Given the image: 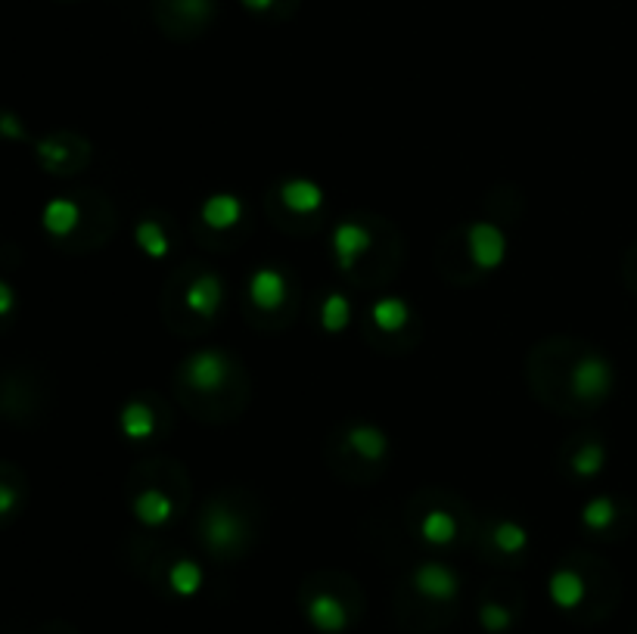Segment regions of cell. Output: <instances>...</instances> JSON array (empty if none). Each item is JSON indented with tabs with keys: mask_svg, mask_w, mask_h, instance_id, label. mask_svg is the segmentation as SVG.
<instances>
[{
	"mask_svg": "<svg viewBox=\"0 0 637 634\" xmlns=\"http://www.w3.org/2000/svg\"><path fill=\"white\" fill-rule=\"evenodd\" d=\"M526 386L547 411L560 417H591L613 395L616 370L588 339L547 336L526 355Z\"/></svg>",
	"mask_w": 637,
	"mask_h": 634,
	"instance_id": "cell-1",
	"label": "cell"
},
{
	"mask_svg": "<svg viewBox=\"0 0 637 634\" xmlns=\"http://www.w3.org/2000/svg\"><path fill=\"white\" fill-rule=\"evenodd\" d=\"M171 395L187 417L221 426L246 414L252 401V380L246 364L234 352L202 345L171 373Z\"/></svg>",
	"mask_w": 637,
	"mask_h": 634,
	"instance_id": "cell-2",
	"label": "cell"
},
{
	"mask_svg": "<svg viewBox=\"0 0 637 634\" xmlns=\"http://www.w3.org/2000/svg\"><path fill=\"white\" fill-rule=\"evenodd\" d=\"M333 262L355 290L383 293L404 268L401 230L373 212H355L333 227Z\"/></svg>",
	"mask_w": 637,
	"mask_h": 634,
	"instance_id": "cell-3",
	"label": "cell"
},
{
	"mask_svg": "<svg viewBox=\"0 0 637 634\" xmlns=\"http://www.w3.org/2000/svg\"><path fill=\"white\" fill-rule=\"evenodd\" d=\"M265 532V504L240 485L215 488L196 504L193 538L218 563H237L255 551Z\"/></svg>",
	"mask_w": 637,
	"mask_h": 634,
	"instance_id": "cell-4",
	"label": "cell"
},
{
	"mask_svg": "<svg viewBox=\"0 0 637 634\" xmlns=\"http://www.w3.org/2000/svg\"><path fill=\"white\" fill-rule=\"evenodd\" d=\"M125 501L147 532L175 526L193 507L190 473L178 457H143L125 476Z\"/></svg>",
	"mask_w": 637,
	"mask_h": 634,
	"instance_id": "cell-5",
	"label": "cell"
},
{
	"mask_svg": "<svg viewBox=\"0 0 637 634\" xmlns=\"http://www.w3.org/2000/svg\"><path fill=\"white\" fill-rule=\"evenodd\" d=\"M224 311V277L209 262H184L162 283L159 314L181 339L209 336Z\"/></svg>",
	"mask_w": 637,
	"mask_h": 634,
	"instance_id": "cell-6",
	"label": "cell"
},
{
	"mask_svg": "<svg viewBox=\"0 0 637 634\" xmlns=\"http://www.w3.org/2000/svg\"><path fill=\"white\" fill-rule=\"evenodd\" d=\"M401 523L411 538L432 547V551H454V547L473 544L479 513L451 488H417L404 504Z\"/></svg>",
	"mask_w": 637,
	"mask_h": 634,
	"instance_id": "cell-7",
	"label": "cell"
},
{
	"mask_svg": "<svg viewBox=\"0 0 637 634\" xmlns=\"http://www.w3.org/2000/svg\"><path fill=\"white\" fill-rule=\"evenodd\" d=\"M327 470L355 488H367L380 482L392 460V442L383 426H376L361 417H349L330 429L324 442Z\"/></svg>",
	"mask_w": 637,
	"mask_h": 634,
	"instance_id": "cell-8",
	"label": "cell"
},
{
	"mask_svg": "<svg viewBox=\"0 0 637 634\" xmlns=\"http://www.w3.org/2000/svg\"><path fill=\"white\" fill-rule=\"evenodd\" d=\"M550 600L563 613H588L597 603L610 610V603L619 594L616 572L603 557L591 551H569L547 579Z\"/></svg>",
	"mask_w": 637,
	"mask_h": 634,
	"instance_id": "cell-9",
	"label": "cell"
},
{
	"mask_svg": "<svg viewBox=\"0 0 637 634\" xmlns=\"http://www.w3.org/2000/svg\"><path fill=\"white\" fill-rule=\"evenodd\" d=\"M41 224L56 243H75L81 249H97L115 234V212L109 199L97 193L56 196L44 206Z\"/></svg>",
	"mask_w": 637,
	"mask_h": 634,
	"instance_id": "cell-10",
	"label": "cell"
},
{
	"mask_svg": "<svg viewBox=\"0 0 637 634\" xmlns=\"http://www.w3.org/2000/svg\"><path fill=\"white\" fill-rule=\"evenodd\" d=\"M246 324L258 333H283L299 314V283L283 265H258L243 286Z\"/></svg>",
	"mask_w": 637,
	"mask_h": 634,
	"instance_id": "cell-11",
	"label": "cell"
},
{
	"mask_svg": "<svg viewBox=\"0 0 637 634\" xmlns=\"http://www.w3.org/2000/svg\"><path fill=\"white\" fill-rule=\"evenodd\" d=\"M128 557L143 579L175 597H193L202 588V566L184 547L171 544L165 538H156V535L131 538Z\"/></svg>",
	"mask_w": 637,
	"mask_h": 634,
	"instance_id": "cell-12",
	"label": "cell"
},
{
	"mask_svg": "<svg viewBox=\"0 0 637 634\" xmlns=\"http://www.w3.org/2000/svg\"><path fill=\"white\" fill-rule=\"evenodd\" d=\"M364 342L373 352L401 358L414 352L423 336V321L420 311L395 293H376V299L367 305L364 321H361Z\"/></svg>",
	"mask_w": 637,
	"mask_h": 634,
	"instance_id": "cell-13",
	"label": "cell"
},
{
	"mask_svg": "<svg viewBox=\"0 0 637 634\" xmlns=\"http://www.w3.org/2000/svg\"><path fill=\"white\" fill-rule=\"evenodd\" d=\"M302 610L321 634H342L361 610V591L345 572H311L302 585Z\"/></svg>",
	"mask_w": 637,
	"mask_h": 634,
	"instance_id": "cell-14",
	"label": "cell"
},
{
	"mask_svg": "<svg viewBox=\"0 0 637 634\" xmlns=\"http://www.w3.org/2000/svg\"><path fill=\"white\" fill-rule=\"evenodd\" d=\"M265 215L286 237H314L327 215L324 187L311 178H283L265 193Z\"/></svg>",
	"mask_w": 637,
	"mask_h": 634,
	"instance_id": "cell-15",
	"label": "cell"
},
{
	"mask_svg": "<svg viewBox=\"0 0 637 634\" xmlns=\"http://www.w3.org/2000/svg\"><path fill=\"white\" fill-rule=\"evenodd\" d=\"M193 234L206 249H237L249 234V206L237 193H212L193 215Z\"/></svg>",
	"mask_w": 637,
	"mask_h": 634,
	"instance_id": "cell-16",
	"label": "cell"
},
{
	"mask_svg": "<svg viewBox=\"0 0 637 634\" xmlns=\"http://www.w3.org/2000/svg\"><path fill=\"white\" fill-rule=\"evenodd\" d=\"M175 429V417H171V405L165 395L156 389L134 392L122 401L119 408V432L131 445H159L171 436Z\"/></svg>",
	"mask_w": 637,
	"mask_h": 634,
	"instance_id": "cell-17",
	"label": "cell"
},
{
	"mask_svg": "<svg viewBox=\"0 0 637 634\" xmlns=\"http://www.w3.org/2000/svg\"><path fill=\"white\" fill-rule=\"evenodd\" d=\"M473 547L485 563L513 569L526 560L529 547H532V535L523 523L516 520V516L488 513V516H479Z\"/></svg>",
	"mask_w": 637,
	"mask_h": 634,
	"instance_id": "cell-18",
	"label": "cell"
},
{
	"mask_svg": "<svg viewBox=\"0 0 637 634\" xmlns=\"http://www.w3.org/2000/svg\"><path fill=\"white\" fill-rule=\"evenodd\" d=\"M408 591L411 597H417L423 607H451L460 597V575L457 569H451L442 560H423L411 569L408 575Z\"/></svg>",
	"mask_w": 637,
	"mask_h": 634,
	"instance_id": "cell-19",
	"label": "cell"
},
{
	"mask_svg": "<svg viewBox=\"0 0 637 634\" xmlns=\"http://www.w3.org/2000/svg\"><path fill=\"white\" fill-rule=\"evenodd\" d=\"M557 467L572 482H588L606 467V445L597 432H572L557 451Z\"/></svg>",
	"mask_w": 637,
	"mask_h": 634,
	"instance_id": "cell-20",
	"label": "cell"
},
{
	"mask_svg": "<svg viewBox=\"0 0 637 634\" xmlns=\"http://www.w3.org/2000/svg\"><path fill=\"white\" fill-rule=\"evenodd\" d=\"M35 153L50 175H75L94 159V147L78 134H50L35 143Z\"/></svg>",
	"mask_w": 637,
	"mask_h": 634,
	"instance_id": "cell-21",
	"label": "cell"
},
{
	"mask_svg": "<svg viewBox=\"0 0 637 634\" xmlns=\"http://www.w3.org/2000/svg\"><path fill=\"white\" fill-rule=\"evenodd\" d=\"M432 262H436V271L454 283V286H473L479 283L485 274L476 268L473 255H470V246H467V237H463V224L451 227L448 234L436 243V252H432Z\"/></svg>",
	"mask_w": 637,
	"mask_h": 634,
	"instance_id": "cell-22",
	"label": "cell"
},
{
	"mask_svg": "<svg viewBox=\"0 0 637 634\" xmlns=\"http://www.w3.org/2000/svg\"><path fill=\"white\" fill-rule=\"evenodd\" d=\"M634 523V510L613 495H597L582 507V529L600 541H619Z\"/></svg>",
	"mask_w": 637,
	"mask_h": 634,
	"instance_id": "cell-23",
	"label": "cell"
},
{
	"mask_svg": "<svg viewBox=\"0 0 637 634\" xmlns=\"http://www.w3.org/2000/svg\"><path fill=\"white\" fill-rule=\"evenodd\" d=\"M134 243L143 255L153 258V262L168 258L181 243V230H178L175 215H168L162 209H147L134 224Z\"/></svg>",
	"mask_w": 637,
	"mask_h": 634,
	"instance_id": "cell-24",
	"label": "cell"
},
{
	"mask_svg": "<svg viewBox=\"0 0 637 634\" xmlns=\"http://www.w3.org/2000/svg\"><path fill=\"white\" fill-rule=\"evenodd\" d=\"M463 237H467L470 255L482 274H491L504 265L507 258V237L504 227L488 221V218H476V221H463Z\"/></svg>",
	"mask_w": 637,
	"mask_h": 634,
	"instance_id": "cell-25",
	"label": "cell"
},
{
	"mask_svg": "<svg viewBox=\"0 0 637 634\" xmlns=\"http://www.w3.org/2000/svg\"><path fill=\"white\" fill-rule=\"evenodd\" d=\"M519 616V597L510 582L488 585V594L479 600V622L488 634H504Z\"/></svg>",
	"mask_w": 637,
	"mask_h": 634,
	"instance_id": "cell-26",
	"label": "cell"
},
{
	"mask_svg": "<svg viewBox=\"0 0 637 634\" xmlns=\"http://www.w3.org/2000/svg\"><path fill=\"white\" fill-rule=\"evenodd\" d=\"M209 16H212V0H168L165 7L168 32L178 38L199 32V28L209 22Z\"/></svg>",
	"mask_w": 637,
	"mask_h": 634,
	"instance_id": "cell-27",
	"label": "cell"
},
{
	"mask_svg": "<svg viewBox=\"0 0 637 634\" xmlns=\"http://www.w3.org/2000/svg\"><path fill=\"white\" fill-rule=\"evenodd\" d=\"M485 218L495 221V224H516L519 218H523V196H519L516 187H495L488 196H485V206H482Z\"/></svg>",
	"mask_w": 637,
	"mask_h": 634,
	"instance_id": "cell-28",
	"label": "cell"
},
{
	"mask_svg": "<svg viewBox=\"0 0 637 634\" xmlns=\"http://www.w3.org/2000/svg\"><path fill=\"white\" fill-rule=\"evenodd\" d=\"M349 321H352L349 296L339 293V290H327L324 299L317 302V324H321V330L336 336V333H342L345 327H349Z\"/></svg>",
	"mask_w": 637,
	"mask_h": 634,
	"instance_id": "cell-29",
	"label": "cell"
},
{
	"mask_svg": "<svg viewBox=\"0 0 637 634\" xmlns=\"http://www.w3.org/2000/svg\"><path fill=\"white\" fill-rule=\"evenodd\" d=\"M22 507V488L13 479L0 476V520H13Z\"/></svg>",
	"mask_w": 637,
	"mask_h": 634,
	"instance_id": "cell-30",
	"label": "cell"
},
{
	"mask_svg": "<svg viewBox=\"0 0 637 634\" xmlns=\"http://www.w3.org/2000/svg\"><path fill=\"white\" fill-rule=\"evenodd\" d=\"M0 140H10V143L25 140V128H22V122L16 119L13 112H7V109H0Z\"/></svg>",
	"mask_w": 637,
	"mask_h": 634,
	"instance_id": "cell-31",
	"label": "cell"
},
{
	"mask_svg": "<svg viewBox=\"0 0 637 634\" xmlns=\"http://www.w3.org/2000/svg\"><path fill=\"white\" fill-rule=\"evenodd\" d=\"M622 277H625V286L631 290V296L637 299V243L625 252V265H622Z\"/></svg>",
	"mask_w": 637,
	"mask_h": 634,
	"instance_id": "cell-32",
	"label": "cell"
},
{
	"mask_svg": "<svg viewBox=\"0 0 637 634\" xmlns=\"http://www.w3.org/2000/svg\"><path fill=\"white\" fill-rule=\"evenodd\" d=\"M13 311H16V290L7 280H0V317H10Z\"/></svg>",
	"mask_w": 637,
	"mask_h": 634,
	"instance_id": "cell-33",
	"label": "cell"
},
{
	"mask_svg": "<svg viewBox=\"0 0 637 634\" xmlns=\"http://www.w3.org/2000/svg\"><path fill=\"white\" fill-rule=\"evenodd\" d=\"M243 4L252 10V13H271L274 7V0H243Z\"/></svg>",
	"mask_w": 637,
	"mask_h": 634,
	"instance_id": "cell-34",
	"label": "cell"
}]
</instances>
